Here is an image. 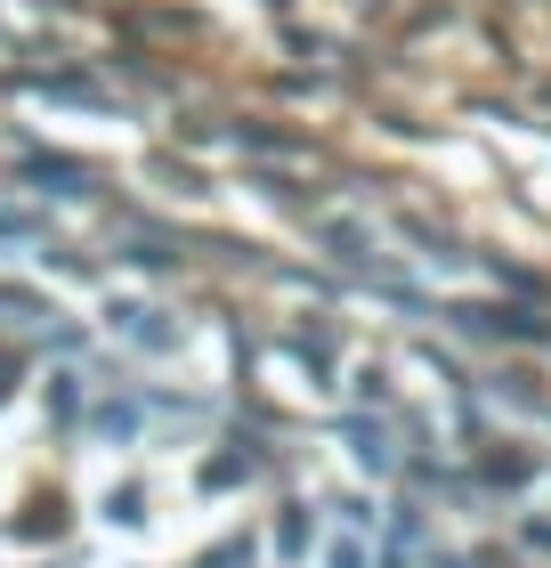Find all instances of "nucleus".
I'll list each match as a JSON object with an SVG mask.
<instances>
[{
	"mask_svg": "<svg viewBox=\"0 0 551 568\" xmlns=\"http://www.w3.org/2000/svg\"><path fill=\"white\" fill-rule=\"evenodd\" d=\"M244 560H252V545H244V536H227V545H220V552H203L195 568H244Z\"/></svg>",
	"mask_w": 551,
	"mask_h": 568,
	"instance_id": "nucleus-1",
	"label": "nucleus"
},
{
	"mask_svg": "<svg viewBox=\"0 0 551 568\" xmlns=\"http://www.w3.org/2000/svg\"><path fill=\"white\" fill-rule=\"evenodd\" d=\"M325 568H365V552H357V545H333V552H325Z\"/></svg>",
	"mask_w": 551,
	"mask_h": 568,
	"instance_id": "nucleus-2",
	"label": "nucleus"
}]
</instances>
